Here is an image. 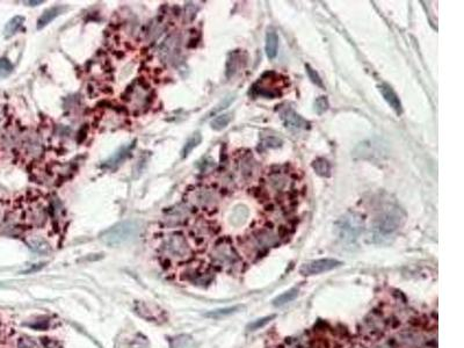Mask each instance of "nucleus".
I'll return each mask as SVG.
<instances>
[{"instance_id":"412c9836","label":"nucleus","mask_w":464,"mask_h":348,"mask_svg":"<svg viewBox=\"0 0 464 348\" xmlns=\"http://www.w3.org/2000/svg\"><path fill=\"white\" fill-rule=\"evenodd\" d=\"M305 70H306V73H307V76H309V78H310L311 82L317 85V86L323 88L324 84H323L322 78H320V76L318 74V72L312 69V67L309 64L305 65Z\"/></svg>"},{"instance_id":"9d476101","label":"nucleus","mask_w":464,"mask_h":348,"mask_svg":"<svg viewBox=\"0 0 464 348\" xmlns=\"http://www.w3.org/2000/svg\"><path fill=\"white\" fill-rule=\"evenodd\" d=\"M23 23H24L23 16L16 15L14 18H12L6 23L5 29H4V36H5V39H11L12 36L15 35V34L19 32V29L22 27Z\"/></svg>"},{"instance_id":"a211bd4d","label":"nucleus","mask_w":464,"mask_h":348,"mask_svg":"<svg viewBox=\"0 0 464 348\" xmlns=\"http://www.w3.org/2000/svg\"><path fill=\"white\" fill-rule=\"evenodd\" d=\"M275 317H276V315H271V316H266V317H263V318H259V319H256L254 321L250 322V324L247 325V330L248 331H256V330L263 329V328H265L266 325L269 324V322H271Z\"/></svg>"},{"instance_id":"6e6552de","label":"nucleus","mask_w":464,"mask_h":348,"mask_svg":"<svg viewBox=\"0 0 464 348\" xmlns=\"http://www.w3.org/2000/svg\"><path fill=\"white\" fill-rule=\"evenodd\" d=\"M167 251L172 257L184 258L188 253V247L184 238L178 236H173L167 243Z\"/></svg>"},{"instance_id":"f3484780","label":"nucleus","mask_w":464,"mask_h":348,"mask_svg":"<svg viewBox=\"0 0 464 348\" xmlns=\"http://www.w3.org/2000/svg\"><path fill=\"white\" fill-rule=\"evenodd\" d=\"M129 150H130V146H128V147H122L121 150H120L119 152H116V154L114 155L111 159L106 161V164H105L104 166H107V167H114V166H116L117 164H120L121 161L125 158V156L129 154Z\"/></svg>"},{"instance_id":"5701e85b","label":"nucleus","mask_w":464,"mask_h":348,"mask_svg":"<svg viewBox=\"0 0 464 348\" xmlns=\"http://www.w3.org/2000/svg\"><path fill=\"white\" fill-rule=\"evenodd\" d=\"M234 100H235V96H232V95L226 96L225 99L223 100L222 103L219 104V105L217 106V107L213 110L212 113H210V115H214V114H216V113H218V112H221V110L225 109L226 107H229V106L232 104V101H234Z\"/></svg>"},{"instance_id":"6ab92c4d","label":"nucleus","mask_w":464,"mask_h":348,"mask_svg":"<svg viewBox=\"0 0 464 348\" xmlns=\"http://www.w3.org/2000/svg\"><path fill=\"white\" fill-rule=\"evenodd\" d=\"M13 71V64L10 62L8 58H0V78L8 77Z\"/></svg>"},{"instance_id":"f257e3e1","label":"nucleus","mask_w":464,"mask_h":348,"mask_svg":"<svg viewBox=\"0 0 464 348\" xmlns=\"http://www.w3.org/2000/svg\"><path fill=\"white\" fill-rule=\"evenodd\" d=\"M141 229L142 226L139 220H123L101 233L100 239L111 247H117V246L128 244L132 240L136 239L141 232Z\"/></svg>"},{"instance_id":"f8f14e48","label":"nucleus","mask_w":464,"mask_h":348,"mask_svg":"<svg viewBox=\"0 0 464 348\" xmlns=\"http://www.w3.org/2000/svg\"><path fill=\"white\" fill-rule=\"evenodd\" d=\"M312 168L315 169V172L320 177L327 178L331 176V165L326 159L324 158H317L314 163H312Z\"/></svg>"},{"instance_id":"423d86ee","label":"nucleus","mask_w":464,"mask_h":348,"mask_svg":"<svg viewBox=\"0 0 464 348\" xmlns=\"http://www.w3.org/2000/svg\"><path fill=\"white\" fill-rule=\"evenodd\" d=\"M378 91L381 93L383 99L386 101V104L390 106L392 110L397 114V115H400L403 113V106L402 103H400L398 95L396 94V92L392 90V87L389 86L388 84H381L378 85Z\"/></svg>"},{"instance_id":"aec40b11","label":"nucleus","mask_w":464,"mask_h":348,"mask_svg":"<svg viewBox=\"0 0 464 348\" xmlns=\"http://www.w3.org/2000/svg\"><path fill=\"white\" fill-rule=\"evenodd\" d=\"M314 109L318 115H322L328 109V100L326 96H319L316 99L314 104Z\"/></svg>"},{"instance_id":"0eeeda50","label":"nucleus","mask_w":464,"mask_h":348,"mask_svg":"<svg viewBox=\"0 0 464 348\" xmlns=\"http://www.w3.org/2000/svg\"><path fill=\"white\" fill-rule=\"evenodd\" d=\"M66 8H67L66 6L56 5V6L48 8V10H45L43 12V14H42L39 18V20H37V29L41 31V29H43L44 27L48 26L51 21H54L61 14L64 13V12L66 11Z\"/></svg>"},{"instance_id":"dca6fc26","label":"nucleus","mask_w":464,"mask_h":348,"mask_svg":"<svg viewBox=\"0 0 464 348\" xmlns=\"http://www.w3.org/2000/svg\"><path fill=\"white\" fill-rule=\"evenodd\" d=\"M243 307L242 305H235V307H230V308H224V309H218V310H214V311H210L207 313V317H212V318H222L225 316H230L234 315V313L238 312L239 310H242Z\"/></svg>"},{"instance_id":"ddd939ff","label":"nucleus","mask_w":464,"mask_h":348,"mask_svg":"<svg viewBox=\"0 0 464 348\" xmlns=\"http://www.w3.org/2000/svg\"><path fill=\"white\" fill-rule=\"evenodd\" d=\"M297 295H298V289H296V288H293V289H289L288 291H285L283 294L275 297V299L273 300V305L274 307H282V305H285V304L294 301L297 297Z\"/></svg>"},{"instance_id":"4468645a","label":"nucleus","mask_w":464,"mask_h":348,"mask_svg":"<svg viewBox=\"0 0 464 348\" xmlns=\"http://www.w3.org/2000/svg\"><path fill=\"white\" fill-rule=\"evenodd\" d=\"M28 244L31 245V247L37 253L46 254L51 251L50 245L46 243L43 238H40V237H32V238L28 240Z\"/></svg>"},{"instance_id":"b1692460","label":"nucleus","mask_w":464,"mask_h":348,"mask_svg":"<svg viewBox=\"0 0 464 348\" xmlns=\"http://www.w3.org/2000/svg\"><path fill=\"white\" fill-rule=\"evenodd\" d=\"M19 348H39V346L29 338H21L19 340Z\"/></svg>"},{"instance_id":"393cba45","label":"nucleus","mask_w":464,"mask_h":348,"mask_svg":"<svg viewBox=\"0 0 464 348\" xmlns=\"http://www.w3.org/2000/svg\"><path fill=\"white\" fill-rule=\"evenodd\" d=\"M43 0H40V2H26L24 4H27L29 6H39L41 4H43Z\"/></svg>"},{"instance_id":"7ed1b4c3","label":"nucleus","mask_w":464,"mask_h":348,"mask_svg":"<svg viewBox=\"0 0 464 348\" xmlns=\"http://www.w3.org/2000/svg\"><path fill=\"white\" fill-rule=\"evenodd\" d=\"M343 265L344 262L337 260V259L331 258L318 259V260H312L309 262H305L304 265H302L301 268H299V273L304 275V277H312V275H318L336 268H339V267Z\"/></svg>"},{"instance_id":"9b49d317","label":"nucleus","mask_w":464,"mask_h":348,"mask_svg":"<svg viewBox=\"0 0 464 348\" xmlns=\"http://www.w3.org/2000/svg\"><path fill=\"white\" fill-rule=\"evenodd\" d=\"M201 142H202V135H201V133H199V131H196V133H194L191 137L188 138V141L186 142V144L184 145L183 151H181V156H183V158H186V157L189 156V154H192V151L195 147L199 146Z\"/></svg>"},{"instance_id":"20e7f679","label":"nucleus","mask_w":464,"mask_h":348,"mask_svg":"<svg viewBox=\"0 0 464 348\" xmlns=\"http://www.w3.org/2000/svg\"><path fill=\"white\" fill-rule=\"evenodd\" d=\"M338 232L341 239L352 241L357 238L362 231L361 218L354 214L345 215L338 222Z\"/></svg>"},{"instance_id":"f03ea898","label":"nucleus","mask_w":464,"mask_h":348,"mask_svg":"<svg viewBox=\"0 0 464 348\" xmlns=\"http://www.w3.org/2000/svg\"><path fill=\"white\" fill-rule=\"evenodd\" d=\"M404 219L402 210L398 208H391L383 211L374 220V236L377 238H388L403 226Z\"/></svg>"},{"instance_id":"39448f33","label":"nucleus","mask_w":464,"mask_h":348,"mask_svg":"<svg viewBox=\"0 0 464 348\" xmlns=\"http://www.w3.org/2000/svg\"><path fill=\"white\" fill-rule=\"evenodd\" d=\"M281 120L287 129L292 131H299L306 129L309 127V122L304 120L299 114H297L293 108L287 107L281 112Z\"/></svg>"},{"instance_id":"1a4fd4ad","label":"nucleus","mask_w":464,"mask_h":348,"mask_svg":"<svg viewBox=\"0 0 464 348\" xmlns=\"http://www.w3.org/2000/svg\"><path fill=\"white\" fill-rule=\"evenodd\" d=\"M277 48H278V37L276 33L274 31H268L266 34V55L269 59H274L277 55Z\"/></svg>"},{"instance_id":"4be33fe9","label":"nucleus","mask_w":464,"mask_h":348,"mask_svg":"<svg viewBox=\"0 0 464 348\" xmlns=\"http://www.w3.org/2000/svg\"><path fill=\"white\" fill-rule=\"evenodd\" d=\"M263 144L266 147H269V148L278 147L282 145V139L275 137V136H269V137H266L264 139Z\"/></svg>"},{"instance_id":"2eb2a0df","label":"nucleus","mask_w":464,"mask_h":348,"mask_svg":"<svg viewBox=\"0 0 464 348\" xmlns=\"http://www.w3.org/2000/svg\"><path fill=\"white\" fill-rule=\"evenodd\" d=\"M231 120H232L231 114H221V115L214 118L212 123H210V127H212V129H214L215 131H221L229 126Z\"/></svg>"}]
</instances>
